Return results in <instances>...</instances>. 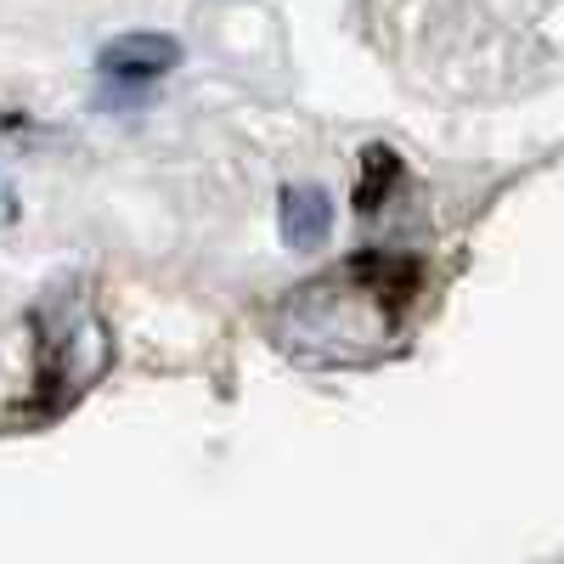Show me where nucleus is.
I'll list each match as a JSON object with an SVG mask.
<instances>
[{"instance_id":"nucleus-2","label":"nucleus","mask_w":564,"mask_h":564,"mask_svg":"<svg viewBox=\"0 0 564 564\" xmlns=\"http://www.w3.org/2000/svg\"><path fill=\"white\" fill-rule=\"evenodd\" d=\"M97 68L108 79H164L181 68V40L175 34H119L97 52Z\"/></svg>"},{"instance_id":"nucleus-4","label":"nucleus","mask_w":564,"mask_h":564,"mask_svg":"<svg viewBox=\"0 0 564 564\" xmlns=\"http://www.w3.org/2000/svg\"><path fill=\"white\" fill-rule=\"evenodd\" d=\"M401 181V159L390 148H367L361 153V181H356V209L372 215L384 198H390V186Z\"/></svg>"},{"instance_id":"nucleus-1","label":"nucleus","mask_w":564,"mask_h":564,"mask_svg":"<svg viewBox=\"0 0 564 564\" xmlns=\"http://www.w3.org/2000/svg\"><path fill=\"white\" fill-rule=\"evenodd\" d=\"M417 271L390 254H356L322 271L271 311V339L311 367H356L390 350Z\"/></svg>"},{"instance_id":"nucleus-5","label":"nucleus","mask_w":564,"mask_h":564,"mask_svg":"<svg viewBox=\"0 0 564 564\" xmlns=\"http://www.w3.org/2000/svg\"><path fill=\"white\" fill-rule=\"evenodd\" d=\"M12 220H18V186L0 175V226H12Z\"/></svg>"},{"instance_id":"nucleus-3","label":"nucleus","mask_w":564,"mask_h":564,"mask_svg":"<svg viewBox=\"0 0 564 564\" xmlns=\"http://www.w3.org/2000/svg\"><path fill=\"white\" fill-rule=\"evenodd\" d=\"M276 231L289 249H322L327 231H334V198H327V186H289L282 193V209H276Z\"/></svg>"}]
</instances>
